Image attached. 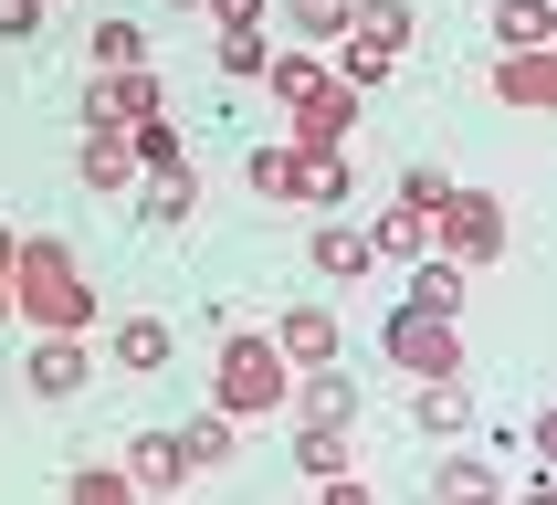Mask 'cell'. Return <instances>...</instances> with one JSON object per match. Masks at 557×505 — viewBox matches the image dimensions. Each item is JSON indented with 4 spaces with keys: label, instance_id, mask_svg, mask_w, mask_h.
<instances>
[{
    "label": "cell",
    "instance_id": "1",
    "mask_svg": "<svg viewBox=\"0 0 557 505\" xmlns=\"http://www.w3.org/2000/svg\"><path fill=\"white\" fill-rule=\"evenodd\" d=\"M11 327H85L95 337V274L74 263V243H53V232L11 243Z\"/></svg>",
    "mask_w": 557,
    "mask_h": 505
},
{
    "label": "cell",
    "instance_id": "2",
    "mask_svg": "<svg viewBox=\"0 0 557 505\" xmlns=\"http://www.w3.org/2000/svg\"><path fill=\"white\" fill-rule=\"evenodd\" d=\"M263 85L284 95V126H295V148H347L358 137V95L337 85V63L315 53V42H284L263 63Z\"/></svg>",
    "mask_w": 557,
    "mask_h": 505
},
{
    "label": "cell",
    "instance_id": "3",
    "mask_svg": "<svg viewBox=\"0 0 557 505\" xmlns=\"http://www.w3.org/2000/svg\"><path fill=\"white\" fill-rule=\"evenodd\" d=\"M211 401L232 410V421H274V410L295 401V369H284V347L263 337V327H221V347H211Z\"/></svg>",
    "mask_w": 557,
    "mask_h": 505
},
{
    "label": "cell",
    "instance_id": "4",
    "mask_svg": "<svg viewBox=\"0 0 557 505\" xmlns=\"http://www.w3.org/2000/svg\"><path fill=\"white\" fill-rule=\"evenodd\" d=\"M432 253L442 263H463V274H484V263H505V200L495 189H442L432 200Z\"/></svg>",
    "mask_w": 557,
    "mask_h": 505
},
{
    "label": "cell",
    "instance_id": "5",
    "mask_svg": "<svg viewBox=\"0 0 557 505\" xmlns=\"http://www.w3.org/2000/svg\"><path fill=\"white\" fill-rule=\"evenodd\" d=\"M379 347H389L410 379H463V316H432V306H410V295L389 306Z\"/></svg>",
    "mask_w": 557,
    "mask_h": 505
},
{
    "label": "cell",
    "instance_id": "6",
    "mask_svg": "<svg viewBox=\"0 0 557 505\" xmlns=\"http://www.w3.org/2000/svg\"><path fill=\"white\" fill-rule=\"evenodd\" d=\"M85 379H95L85 327H32V347H22V390H32V401H74Z\"/></svg>",
    "mask_w": 557,
    "mask_h": 505
},
{
    "label": "cell",
    "instance_id": "7",
    "mask_svg": "<svg viewBox=\"0 0 557 505\" xmlns=\"http://www.w3.org/2000/svg\"><path fill=\"white\" fill-rule=\"evenodd\" d=\"M306 263H315V274H326V284H369V274H379V253H369V221L326 211V221H315V232H306Z\"/></svg>",
    "mask_w": 557,
    "mask_h": 505
},
{
    "label": "cell",
    "instance_id": "8",
    "mask_svg": "<svg viewBox=\"0 0 557 505\" xmlns=\"http://www.w3.org/2000/svg\"><path fill=\"white\" fill-rule=\"evenodd\" d=\"M158 106H169V85H158L148 63H106L95 95H85V116H106V126H137V116H158Z\"/></svg>",
    "mask_w": 557,
    "mask_h": 505
},
{
    "label": "cell",
    "instance_id": "9",
    "mask_svg": "<svg viewBox=\"0 0 557 505\" xmlns=\"http://www.w3.org/2000/svg\"><path fill=\"white\" fill-rule=\"evenodd\" d=\"M74 180H85L95 200H126V189H137V158H126V126L85 116V148H74Z\"/></svg>",
    "mask_w": 557,
    "mask_h": 505
},
{
    "label": "cell",
    "instance_id": "10",
    "mask_svg": "<svg viewBox=\"0 0 557 505\" xmlns=\"http://www.w3.org/2000/svg\"><path fill=\"white\" fill-rule=\"evenodd\" d=\"M169 347H180V327H169V316H116V327H106V369L158 379V369H169Z\"/></svg>",
    "mask_w": 557,
    "mask_h": 505
},
{
    "label": "cell",
    "instance_id": "11",
    "mask_svg": "<svg viewBox=\"0 0 557 505\" xmlns=\"http://www.w3.org/2000/svg\"><path fill=\"white\" fill-rule=\"evenodd\" d=\"M274 347H284V369H326V358H347V327L326 306H284L274 316Z\"/></svg>",
    "mask_w": 557,
    "mask_h": 505
},
{
    "label": "cell",
    "instance_id": "12",
    "mask_svg": "<svg viewBox=\"0 0 557 505\" xmlns=\"http://www.w3.org/2000/svg\"><path fill=\"white\" fill-rule=\"evenodd\" d=\"M126 484H137V495H180V484H200V473H189L180 432H137L126 442Z\"/></svg>",
    "mask_w": 557,
    "mask_h": 505
},
{
    "label": "cell",
    "instance_id": "13",
    "mask_svg": "<svg viewBox=\"0 0 557 505\" xmlns=\"http://www.w3.org/2000/svg\"><path fill=\"white\" fill-rule=\"evenodd\" d=\"M495 95L516 106V116H547L557 106V63L547 53H495Z\"/></svg>",
    "mask_w": 557,
    "mask_h": 505
},
{
    "label": "cell",
    "instance_id": "14",
    "mask_svg": "<svg viewBox=\"0 0 557 505\" xmlns=\"http://www.w3.org/2000/svg\"><path fill=\"white\" fill-rule=\"evenodd\" d=\"M326 63H337L347 95H369V85H389V74H400V53H389L379 32H337V42H326Z\"/></svg>",
    "mask_w": 557,
    "mask_h": 505
},
{
    "label": "cell",
    "instance_id": "15",
    "mask_svg": "<svg viewBox=\"0 0 557 505\" xmlns=\"http://www.w3.org/2000/svg\"><path fill=\"white\" fill-rule=\"evenodd\" d=\"M295 464H306V484L358 473V432H347V421H295Z\"/></svg>",
    "mask_w": 557,
    "mask_h": 505
},
{
    "label": "cell",
    "instance_id": "16",
    "mask_svg": "<svg viewBox=\"0 0 557 505\" xmlns=\"http://www.w3.org/2000/svg\"><path fill=\"white\" fill-rule=\"evenodd\" d=\"M180 453H189V473H221L232 464V453H243V421H232V410H200V421H180Z\"/></svg>",
    "mask_w": 557,
    "mask_h": 505
},
{
    "label": "cell",
    "instance_id": "17",
    "mask_svg": "<svg viewBox=\"0 0 557 505\" xmlns=\"http://www.w3.org/2000/svg\"><path fill=\"white\" fill-rule=\"evenodd\" d=\"M369 253H379V263H421V253H432V211H410V200H389V211L369 221Z\"/></svg>",
    "mask_w": 557,
    "mask_h": 505
},
{
    "label": "cell",
    "instance_id": "18",
    "mask_svg": "<svg viewBox=\"0 0 557 505\" xmlns=\"http://www.w3.org/2000/svg\"><path fill=\"white\" fill-rule=\"evenodd\" d=\"M410 432H421V442L463 432V379H410Z\"/></svg>",
    "mask_w": 557,
    "mask_h": 505
},
{
    "label": "cell",
    "instance_id": "19",
    "mask_svg": "<svg viewBox=\"0 0 557 505\" xmlns=\"http://www.w3.org/2000/svg\"><path fill=\"white\" fill-rule=\"evenodd\" d=\"M137 221H158V232H189V221H200V180H189V158H180V169H158V189L137 200Z\"/></svg>",
    "mask_w": 557,
    "mask_h": 505
},
{
    "label": "cell",
    "instance_id": "20",
    "mask_svg": "<svg viewBox=\"0 0 557 505\" xmlns=\"http://www.w3.org/2000/svg\"><path fill=\"white\" fill-rule=\"evenodd\" d=\"M347 11H358V0H274V22L295 32V42H315V53L347 32Z\"/></svg>",
    "mask_w": 557,
    "mask_h": 505
},
{
    "label": "cell",
    "instance_id": "21",
    "mask_svg": "<svg viewBox=\"0 0 557 505\" xmlns=\"http://www.w3.org/2000/svg\"><path fill=\"white\" fill-rule=\"evenodd\" d=\"M126 158H137V180H158V169H180V126H169V106H158V116H137V126H126Z\"/></svg>",
    "mask_w": 557,
    "mask_h": 505
},
{
    "label": "cell",
    "instance_id": "22",
    "mask_svg": "<svg viewBox=\"0 0 557 505\" xmlns=\"http://www.w3.org/2000/svg\"><path fill=\"white\" fill-rule=\"evenodd\" d=\"M463 263H442V253H421V263H410V306H432V316H463Z\"/></svg>",
    "mask_w": 557,
    "mask_h": 505
},
{
    "label": "cell",
    "instance_id": "23",
    "mask_svg": "<svg viewBox=\"0 0 557 505\" xmlns=\"http://www.w3.org/2000/svg\"><path fill=\"white\" fill-rule=\"evenodd\" d=\"M495 42L505 53H547V0H495Z\"/></svg>",
    "mask_w": 557,
    "mask_h": 505
},
{
    "label": "cell",
    "instance_id": "24",
    "mask_svg": "<svg viewBox=\"0 0 557 505\" xmlns=\"http://www.w3.org/2000/svg\"><path fill=\"white\" fill-rule=\"evenodd\" d=\"M63 495H74V505H137V484H126V464H74Z\"/></svg>",
    "mask_w": 557,
    "mask_h": 505
},
{
    "label": "cell",
    "instance_id": "25",
    "mask_svg": "<svg viewBox=\"0 0 557 505\" xmlns=\"http://www.w3.org/2000/svg\"><path fill=\"white\" fill-rule=\"evenodd\" d=\"M263 63H274V42H263V22L221 32V74H232V85H263Z\"/></svg>",
    "mask_w": 557,
    "mask_h": 505
},
{
    "label": "cell",
    "instance_id": "26",
    "mask_svg": "<svg viewBox=\"0 0 557 505\" xmlns=\"http://www.w3.org/2000/svg\"><path fill=\"white\" fill-rule=\"evenodd\" d=\"M347 32H379V42H389V53H410V0H358V11H347Z\"/></svg>",
    "mask_w": 557,
    "mask_h": 505
},
{
    "label": "cell",
    "instance_id": "27",
    "mask_svg": "<svg viewBox=\"0 0 557 505\" xmlns=\"http://www.w3.org/2000/svg\"><path fill=\"white\" fill-rule=\"evenodd\" d=\"M85 63H95V74H106V63H148L137 22H116V11H95V42H85Z\"/></svg>",
    "mask_w": 557,
    "mask_h": 505
},
{
    "label": "cell",
    "instance_id": "28",
    "mask_svg": "<svg viewBox=\"0 0 557 505\" xmlns=\"http://www.w3.org/2000/svg\"><path fill=\"white\" fill-rule=\"evenodd\" d=\"M42 22H53V0H0V42H42Z\"/></svg>",
    "mask_w": 557,
    "mask_h": 505
},
{
    "label": "cell",
    "instance_id": "29",
    "mask_svg": "<svg viewBox=\"0 0 557 505\" xmlns=\"http://www.w3.org/2000/svg\"><path fill=\"white\" fill-rule=\"evenodd\" d=\"M432 484H442V495H495V464H463V453H453Z\"/></svg>",
    "mask_w": 557,
    "mask_h": 505
},
{
    "label": "cell",
    "instance_id": "30",
    "mask_svg": "<svg viewBox=\"0 0 557 505\" xmlns=\"http://www.w3.org/2000/svg\"><path fill=\"white\" fill-rule=\"evenodd\" d=\"M263 11H274V0H200V22H211V32H243V22H263Z\"/></svg>",
    "mask_w": 557,
    "mask_h": 505
},
{
    "label": "cell",
    "instance_id": "31",
    "mask_svg": "<svg viewBox=\"0 0 557 505\" xmlns=\"http://www.w3.org/2000/svg\"><path fill=\"white\" fill-rule=\"evenodd\" d=\"M0 337H11V232H0Z\"/></svg>",
    "mask_w": 557,
    "mask_h": 505
},
{
    "label": "cell",
    "instance_id": "32",
    "mask_svg": "<svg viewBox=\"0 0 557 505\" xmlns=\"http://www.w3.org/2000/svg\"><path fill=\"white\" fill-rule=\"evenodd\" d=\"M169 11H200V0H169Z\"/></svg>",
    "mask_w": 557,
    "mask_h": 505
}]
</instances>
